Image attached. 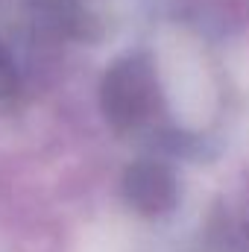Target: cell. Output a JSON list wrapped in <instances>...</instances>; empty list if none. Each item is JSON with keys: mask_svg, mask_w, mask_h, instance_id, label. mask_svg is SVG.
I'll use <instances>...</instances> for the list:
<instances>
[{"mask_svg": "<svg viewBox=\"0 0 249 252\" xmlns=\"http://www.w3.org/2000/svg\"><path fill=\"white\" fill-rule=\"evenodd\" d=\"M103 112L118 129L138 126L156 106V73L144 56H126L109 67L103 79Z\"/></svg>", "mask_w": 249, "mask_h": 252, "instance_id": "cell-1", "label": "cell"}, {"mask_svg": "<svg viewBox=\"0 0 249 252\" xmlns=\"http://www.w3.org/2000/svg\"><path fill=\"white\" fill-rule=\"evenodd\" d=\"M124 196L135 211H141L147 217H158L176 205L179 185H176V176L164 164L138 161L124 176Z\"/></svg>", "mask_w": 249, "mask_h": 252, "instance_id": "cell-2", "label": "cell"}, {"mask_svg": "<svg viewBox=\"0 0 249 252\" xmlns=\"http://www.w3.org/2000/svg\"><path fill=\"white\" fill-rule=\"evenodd\" d=\"M18 88V67L12 62L9 50L0 44V97H9Z\"/></svg>", "mask_w": 249, "mask_h": 252, "instance_id": "cell-3", "label": "cell"}]
</instances>
